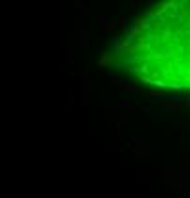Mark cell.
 I'll list each match as a JSON object with an SVG mask.
<instances>
[{
	"instance_id": "obj_1",
	"label": "cell",
	"mask_w": 190,
	"mask_h": 198,
	"mask_svg": "<svg viewBox=\"0 0 190 198\" xmlns=\"http://www.w3.org/2000/svg\"><path fill=\"white\" fill-rule=\"evenodd\" d=\"M97 27L103 31V33H112V31L116 29V25H114V19H112L110 15H107V17H97Z\"/></svg>"
},
{
	"instance_id": "obj_2",
	"label": "cell",
	"mask_w": 190,
	"mask_h": 198,
	"mask_svg": "<svg viewBox=\"0 0 190 198\" xmlns=\"http://www.w3.org/2000/svg\"><path fill=\"white\" fill-rule=\"evenodd\" d=\"M107 65H110V55H108V53H103L101 59L97 61V67H107Z\"/></svg>"
},
{
	"instance_id": "obj_3",
	"label": "cell",
	"mask_w": 190,
	"mask_h": 198,
	"mask_svg": "<svg viewBox=\"0 0 190 198\" xmlns=\"http://www.w3.org/2000/svg\"><path fill=\"white\" fill-rule=\"evenodd\" d=\"M135 27H137L139 31H143V29H148V27H150V21H148V19H139L137 23H135Z\"/></svg>"
},
{
	"instance_id": "obj_4",
	"label": "cell",
	"mask_w": 190,
	"mask_h": 198,
	"mask_svg": "<svg viewBox=\"0 0 190 198\" xmlns=\"http://www.w3.org/2000/svg\"><path fill=\"white\" fill-rule=\"evenodd\" d=\"M162 36H164V40H171V38H173V31H171V27H167Z\"/></svg>"
},
{
	"instance_id": "obj_5",
	"label": "cell",
	"mask_w": 190,
	"mask_h": 198,
	"mask_svg": "<svg viewBox=\"0 0 190 198\" xmlns=\"http://www.w3.org/2000/svg\"><path fill=\"white\" fill-rule=\"evenodd\" d=\"M80 42H82V46H88V31L80 33Z\"/></svg>"
},
{
	"instance_id": "obj_6",
	"label": "cell",
	"mask_w": 190,
	"mask_h": 198,
	"mask_svg": "<svg viewBox=\"0 0 190 198\" xmlns=\"http://www.w3.org/2000/svg\"><path fill=\"white\" fill-rule=\"evenodd\" d=\"M124 90H129V92H137V86H133V84H120Z\"/></svg>"
},
{
	"instance_id": "obj_7",
	"label": "cell",
	"mask_w": 190,
	"mask_h": 198,
	"mask_svg": "<svg viewBox=\"0 0 190 198\" xmlns=\"http://www.w3.org/2000/svg\"><path fill=\"white\" fill-rule=\"evenodd\" d=\"M139 48H143V50H150V44L144 42V40L141 38V40H139Z\"/></svg>"
},
{
	"instance_id": "obj_8",
	"label": "cell",
	"mask_w": 190,
	"mask_h": 198,
	"mask_svg": "<svg viewBox=\"0 0 190 198\" xmlns=\"http://www.w3.org/2000/svg\"><path fill=\"white\" fill-rule=\"evenodd\" d=\"M139 71H141V73H148V65H146V63H143V65L139 67Z\"/></svg>"
},
{
	"instance_id": "obj_9",
	"label": "cell",
	"mask_w": 190,
	"mask_h": 198,
	"mask_svg": "<svg viewBox=\"0 0 190 198\" xmlns=\"http://www.w3.org/2000/svg\"><path fill=\"white\" fill-rule=\"evenodd\" d=\"M152 57H154V59H158V61L164 59V55H162V53H152Z\"/></svg>"
},
{
	"instance_id": "obj_10",
	"label": "cell",
	"mask_w": 190,
	"mask_h": 198,
	"mask_svg": "<svg viewBox=\"0 0 190 198\" xmlns=\"http://www.w3.org/2000/svg\"><path fill=\"white\" fill-rule=\"evenodd\" d=\"M188 59H190V55H188Z\"/></svg>"
}]
</instances>
